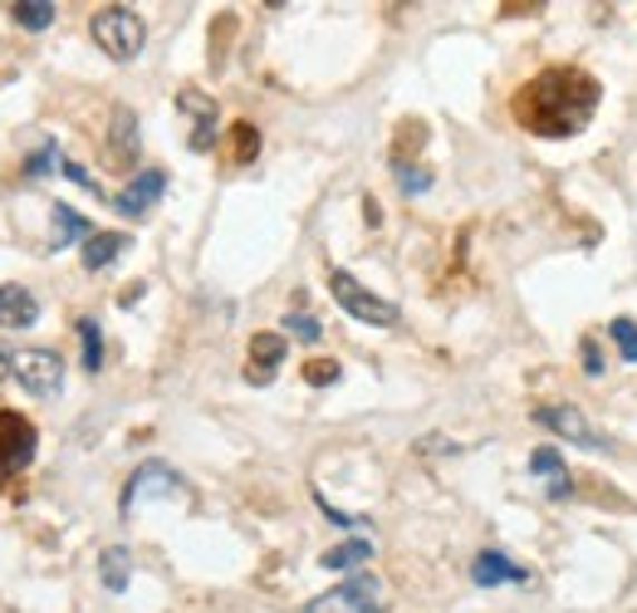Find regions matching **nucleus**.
<instances>
[{"instance_id": "obj_1", "label": "nucleus", "mask_w": 637, "mask_h": 613, "mask_svg": "<svg viewBox=\"0 0 637 613\" xmlns=\"http://www.w3.org/2000/svg\"><path fill=\"white\" fill-rule=\"evenodd\" d=\"M514 123L535 138H574L598 114V79L579 65H549L514 94Z\"/></svg>"}, {"instance_id": "obj_2", "label": "nucleus", "mask_w": 637, "mask_h": 613, "mask_svg": "<svg viewBox=\"0 0 637 613\" xmlns=\"http://www.w3.org/2000/svg\"><path fill=\"white\" fill-rule=\"evenodd\" d=\"M89 35H94V45L104 49L108 59H118V65L138 59V55H143V45H147V25H143V16H133L128 6H108V10H98V16L89 20Z\"/></svg>"}, {"instance_id": "obj_3", "label": "nucleus", "mask_w": 637, "mask_h": 613, "mask_svg": "<svg viewBox=\"0 0 637 613\" xmlns=\"http://www.w3.org/2000/svg\"><path fill=\"white\" fill-rule=\"evenodd\" d=\"M329 294H334V300H339V310L343 314H353V319H359V324H373V329H392V324H398V304H392V300H383V294H373V290H367V285H359V280H353L349 275V270H329Z\"/></svg>"}, {"instance_id": "obj_4", "label": "nucleus", "mask_w": 637, "mask_h": 613, "mask_svg": "<svg viewBox=\"0 0 637 613\" xmlns=\"http://www.w3.org/2000/svg\"><path fill=\"white\" fill-rule=\"evenodd\" d=\"M304 613H383V584H378L373 574H353V580H343L339 588L310 599Z\"/></svg>"}, {"instance_id": "obj_5", "label": "nucleus", "mask_w": 637, "mask_h": 613, "mask_svg": "<svg viewBox=\"0 0 637 613\" xmlns=\"http://www.w3.org/2000/svg\"><path fill=\"white\" fill-rule=\"evenodd\" d=\"M10 373H16L20 388L35 392V398H55V392L65 388V359H59L55 349H20V353H10Z\"/></svg>"}, {"instance_id": "obj_6", "label": "nucleus", "mask_w": 637, "mask_h": 613, "mask_svg": "<svg viewBox=\"0 0 637 613\" xmlns=\"http://www.w3.org/2000/svg\"><path fill=\"white\" fill-rule=\"evenodd\" d=\"M157 496H163V500H177V496H187V486H182V476L171 471L167 461H143L138 471L128 476V486H122V500H118V506H122V515H133V510L143 506V500H157Z\"/></svg>"}, {"instance_id": "obj_7", "label": "nucleus", "mask_w": 637, "mask_h": 613, "mask_svg": "<svg viewBox=\"0 0 637 613\" xmlns=\"http://www.w3.org/2000/svg\"><path fill=\"white\" fill-rule=\"evenodd\" d=\"M35 461V427L20 412H0V486Z\"/></svg>"}, {"instance_id": "obj_8", "label": "nucleus", "mask_w": 637, "mask_h": 613, "mask_svg": "<svg viewBox=\"0 0 637 613\" xmlns=\"http://www.w3.org/2000/svg\"><path fill=\"white\" fill-rule=\"evenodd\" d=\"M535 422L549 427V432H559V437H569V441H579V447H588V451H604L608 447L604 432H598V427L588 422L574 402H545V408H535Z\"/></svg>"}, {"instance_id": "obj_9", "label": "nucleus", "mask_w": 637, "mask_h": 613, "mask_svg": "<svg viewBox=\"0 0 637 613\" xmlns=\"http://www.w3.org/2000/svg\"><path fill=\"white\" fill-rule=\"evenodd\" d=\"M163 192H167V177H163V172H157V167H143L138 177H133L128 187L114 196V212H118V216H143L147 206H157V196H163Z\"/></svg>"}, {"instance_id": "obj_10", "label": "nucleus", "mask_w": 637, "mask_h": 613, "mask_svg": "<svg viewBox=\"0 0 637 613\" xmlns=\"http://www.w3.org/2000/svg\"><path fill=\"white\" fill-rule=\"evenodd\" d=\"M40 319V300L24 285H0V329H30Z\"/></svg>"}, {"instance_id": "obj_11", "label": "nucleus", "mask_w": 637, "mask_h": 613, "mask_svg": "<svg viewBox=\"0 0 637 613\" xmlns=\"http://www.w3.org/2000/svg\"><path fill=\"white\" fill-rule=\"evenodd\" d=\"M471 580L481 588H496V584H525L530 574H525L520 564H510V555H500V549H486V555H476V564H471Z\"/></svg>"}, {"instance_id": "obj_12", "label": "nucleus", "mask_w": 637, "mask_h": 613, "mask_svg": "<svg viewBox=\"0 0 637 613\" xmlns=\"http://www.w3.org/2000/svg\"><path fill=\"white\" fill-rule=\"evenodd\" d=\"M251 363L255 368H245V378H251V383H270V378H275V363H285V339L280 334H255L251 339Z\"/></svg>"}, {"instance_id": "obj_13", "label": "nucleus", "mask_w": 637, "mask_h": 613, "mask_svg": "<svg viewBox=\"0 0 637 613\" xmlns=\"http://www.w3.org/2000/svg\"><path fill=\"white\" fill-rule=\"evenodd\" d=\"M122 251H128V236H122V231H94V236L84 241V265H89V270H108Z\"/></svg>"}, {"instance_id": "obj_14", "label": "nucleus", "mask_w": 637, "mask_h": 613, "mask_svg": "<svg viewBox=\"0 0 637 613\" xmlns=\"http://www.w3.org/2000/svg\"><path fill=\"white\" fill-rule=\"evenodd\" d=\"M530 471L545 476V481H549V496H555V500L569 496V471H564V457H559L555 447H539L535 457H530Z\"/></svg>"}, {"instance_id": "obj_15", "label": "nucleus", "mask_w": 637, "mask_h": 613, "mask_svg": "<svg viewBox=\"0 0 637 613\" xmlns=\"http://www.w3.org/2000/svg\"><path fill=\"white\" fill-rule=\"evenodd\" d=\"M10 16H16L20 30H49L55 16H59V6H55V0H16V6H10Z\"/></svg>"}, {"instance_id": "obj_16", "label": "nucleus", "mask_w": 637, "mask_h": 613, "mask_svg": "<svg viewBox=\"0 0 637 613\" xmlns=\"http://www.w3.org/2000/svg\"><path fill=\"white\" fill-rule=\"evenodd\" d=\"M363 560H373V545H367V539H349V545H334V549H329V555L318 560V564H324V570H359Z\"/></svg>"}, {"instance_id": "obj_17", "label": "nucleus", "mask_w": 637, "mask_h": 613, "mask_svg": "<svg viewBox=\"0 0 637 613\" xmlns=\"http://www.w3.org/2000/svg\"><path fill=\"white\" fill-rule=\"evenodd\" d=\"M74 329H79V343H84V368L98 373V368H104V329H98V319H89V314H84Z\"/></svg>"}, {"instance_id": "obj_18", "label": "nucleus", "mask_w": 637, "mask_h": 613, "mask_svg": "<svg viewBox=\"0 0 637 613\" xmlns=\"http://www.w3.org/2000/svg\"><path fill=\"white\" fill-rule=\"evenodd\" d=\"M74 236H94L89 231V221H84L74 206H65V202H55V251L59 245H69Z\"/></svg>"}, {"instance_id": "obj_19", "label": "nucleus", "mask_w": 637, "mask_h": 613, "mask_svg": "<svg viewBox=\"0 0 637 613\" xmlns=\"http://www.w3.org/2000/svg\"><path fill=\"white\" fill-rule=\"evenodd\" d=\"M128 570H133L128 549H104V564H98V574H104V588L122 594V588H128Z\"/></svg>"}, {"instance_id": "obj_20", "label": "nucleus", "mask_w": 637, "mask_h": 613, "mask_svg": "<svg viewBox=\"0 0 637 613\" xmlns=\"http://www.w3.org/2000/svg\"><path fill=\"white\" fill-rule=\"evenodd\" d=\"M608 334H612V343H618V353H623V359L637 363V324H633V319H612V324H608Z\"/></svg>"}, {"instance_id": "obj_21", "label": "nucleus", "mask_w": 637, "mask_h": 613, "mask_svg": "<svg viewBox=\"0 0 637 613\" xmlns=\"http://www.w3.org/2000/svg\"><path fill=\"white\" fill-rule=\"evenodd\" d=\"M133 128H138V123H133V114H128V108H118V133H114V143H118L122 157L138 153V133H133Z\"/></svg>"}, {"instance_id": "obj_22", "label": "nucleus", "mask_w": 637, "mask_h": 613, "mask_svg": "<svg viewBox=\"0 0 637 613\" xmlns=\"http://www.w3.org/2000/svg\"><path fill=\"white\" fill-rule=\"evenodd\" d=\"M285 329H290L294 339H304V343H314L318 334H324V329H318V319H314V314H290V319H285Z\"/></svg>"}, {"instance_id": "obj_23", "label": "nucleus", "mask_w": 637, "mask_h": 613, "mask_svg": "<svg viewBox=\"0 0 637 613\" xmlns=\"http://www.w3.org/2000/svg\"><path fill=\"white\" fill-rule=\"evenodd\" d=\"M49 163H59V147H55V143H45L40 153H35L30 163H24V177H45V172H49Z\"/></svg>"}, {"instance_id": "obj_24", "label": "nucleus", "mask_w": 637, "mask_h": 613, "mask_svg": "<svg viewBox=\"0 0 637 613\" xmlns=\"http://www.w3.org/2000/svg\"><path fill=\"white\" fill-rule=\"evenodd\" d=\"M398 182H402V192H427V187H432V177H427V172H416V167H408V163H402L398 167Z\"/></svg>"}, {"instance_id": "obj_25", "label": "nucleus", "mask_w": 637, "mask_h": 613, "mask_svg": "<svg viewBox=\"0 0 637 613\" xmlns=\"http://www.w3.org/2000/svg\"><path fill=\"white\" fill-rule=\"evenodd\" d=\"M304 378H310V383H334V378H339V363H334V359H314L310 368H304Z\"/></svg>"}, {"instance_id": "obj_26", "label": "nucleus", "mask_w": 637, "mask_h": 613, "mask_svg": "<svg viewBox=\"0 0 637 613\" xmlns=\"http://www.w3.org/2000/svg\"><path fill=\"white\" fill-rule=\"evenodd\" d=\"M245 157H255V128L236 123V163H245Z\"/></svg>"}, {"instance_id": "obj_27", "label": "nucleus", "mask_w": 637, "mask_h": 613, "mask_svg": "<svg viewBox=\"0 0 637 613\" xmlns=\"http://www.w3.org/2000/svg\"><path fill=\"white\" fill-rule=\"evenodd\" d=\"M584 373H588V378L604 373V353H598V343H594V339H584Z\"/></svg>"}, {"instance_id": "obj_28", "label": "nucleus", "mask_w": 637, "mask_h": 613, "mask_svg": "<svg viewBox=\"0 0 637 613\" xmlns=\"http://www.w3.org/2000/svg\"><path fill=\"white\" fill-rule=\"evenodd\" d=\"M65 177H69V182H79L84 192H94V196H98V182H94V177H89V172H84L79 163H65Z\"/></svg>"}, {"instance_id": "obj_29", "label": "nucleus", "mask_w": 637, "mask_h": 613, "mask_svg": "<svg viewBox=\"0 0 637 613\" xmlns=\"http://www.w3.org/2000/svg\"><path fill=\"white\" fill-rule=\"evenodd\" d=\"M10 373V353H0V378H6Z\"/></svg>"}]
</instances>
